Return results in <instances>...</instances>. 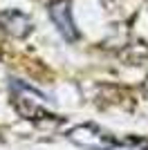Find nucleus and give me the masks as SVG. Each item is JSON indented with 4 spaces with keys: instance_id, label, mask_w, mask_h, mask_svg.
Returning <instances> with one entry per match:
<instances>
[{
    "instance_id": "2",
    "label": "nucleus",
    "mask_w": 148,
    "mask_h": 150,
    "mask_svg": "<svg viewBox=\"0 0 148 150\" xmlns=\"http://www.w3.org/2000/svg\"><path fill=\"white\" fill-rule=\"evenodd\" d=\"M49 16L54 20L56 29L65 40H76V27H74V20H72V7H70V0H56L49 5Z\"/></svg>"
},
{
    "instance_id": "1",
    "label": "nucleus",
    "mask_w": 148,
    "mask_h": 150,
    "mask_svg": "<svg viewBox=\"0 0 148 150\" xmlns=\"http://www.w3.org/2000/svg\"><path fill=\"white\" fill-rule=\"evenodd\" d=\"M70 139L81 148H90V150H112L119 148L121 141H117V137L112 132L103 130L97 123H81L74 130H70Z\"/></svg>"
}]
</instances>
